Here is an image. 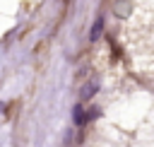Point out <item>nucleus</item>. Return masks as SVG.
Masks as SVG:
<instances>
[{
    "mask_svg": "<svg viewBox=\"0 0 154 147\" xmlns=\"http://www.w3.org/2000/svg\"><path fill=\"white\" fill-rule=\"evenodd\" d=\"M96 89H99V80H89L84 87H82V92H79V96L82 99H91L94 94H96Z\"/></svg>",
    "mask_w": 154,
    "mask_h": 147,
    "instance_id": "1",
    "label": "nucleus"
},
{
    "mask_svg": "<svg viewBox=\"0 0 154 147\" xmlns=\"http://www.w3.org/2000/svg\"><path fill=\"white\" fill-rule=\"evenodd\" d=\"M101 31H103V19L99 17V19L94 22V27H91V39H99V36H101Z\"/></svg>",
    "mask_w": 154,
    "mask_h": 147,
    "instance_id": "2",
    "label": "nucleus"
},
{
    "mask_svg": "<svg viewBox=\"0 0 154 147\" xmlns=\"http://www.w3.org/2000/svg\"><path fill=\"white\" fill-rule=\"evenodd\" d=\"M75 123H77V125L84 123V111H82L79 106H75Z\"/></svg>",
    "mask_w": 154,
    "mask_h": 147,
    "instance_id": "3",
    "label": "nucleus"
},
{
    "mask_svg": "<svg viewBox=\"0 0 154 147\" xmlns=\"http://www.w3.org/2000/svg\"><path fill=\"white\" fill-rule=\"evenodd\" d=\"M91 147H140V145H116V142H103V145H91Z\"/></svg>",
    "mask_w": 154,
    "mask_h": 147,
    "instance_id": "4",
    "label": "nucleus"
}]
</instances>
